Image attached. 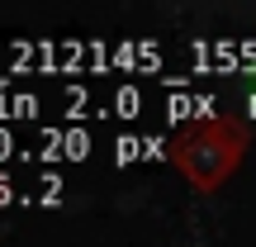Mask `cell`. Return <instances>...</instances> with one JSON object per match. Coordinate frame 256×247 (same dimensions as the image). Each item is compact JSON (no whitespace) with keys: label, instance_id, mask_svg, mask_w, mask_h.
<instances>
[{"label":"cell","instance_id":"cell-1","mask_svg":"<svg viewBox=\"0 0 256 247\" xmlns=\"http://www.w3.org/2000/svg\"><path fill=\"white\" fill-rule=\"evenodd\" d=\"M242 143H247V133H242L238 124L214 119V124H194L190 133H180L176 147H171V157H176V166H180L200 190H214V185L238 166Z\"/></svg>","mask_w":256,"mask_h":247}]
</instances>
